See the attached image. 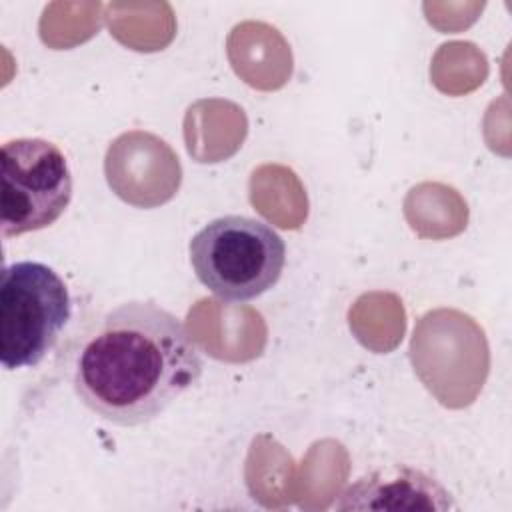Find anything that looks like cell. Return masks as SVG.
I'll return each mask as SVG.
<instances>
[{
  "label": "cell",
  "mask_w": 512,
  "mask_h": 512,
  "mask_svg": "<svg viewBox=\"0 0 512 512\" xmlns=\"http://www.w3.org/2000/svg\"><path fill=\"white\" fill-rule=\"evenodd\" d=\"M202 352L186 324L150 300L106 312L78 350L72 386L78 400L114 426L158 418L202 376Z\"/></svg>",
  "instance_id": "obj_1"
},
{
  "label": "cell",
  "mask_w": 512,
  "mask_h": 512,
  "mask_svg": "<svg viewBox=\"0 0 512 512\" xmlns=\"http://www.w3.org/2000/svg\"><path fill=\"white\" fill-rule=\"evenodd\" d=\"M188 254L202 286L226 302H246L280 280L286 244L270 224L228 214L202 226L192 236Z\"/></svg>",
  "instance_id": "obj_2"
},
{
  "label": "cell",
  "mask_w": 512,
  "mask_h": 512,
  "mask_svg": "<svg viewBox=\"0 0 512 512\" xmlns=\"http://www.w3.org/2000/svg\"><path fill=\"white\" fill-rule=\"evenodd\" d=\"M72 316L64 280L34 260L4 266L0 278V364L32 368L54 348Z\"/></svg>",
  "instance_id": "obj_3"
},
{
  "label": "cell",
  "mask_w": 512,
  "mask_h": 512,
  "mask_svg": "<svg viewBox=\"0 0 512 512\" xmlns=\"http://www.w3.org/2000/svg\"><path fill=\"white\" fill-rule=\"evenodd\" d=\"M0 232L22 236L52 226L72 200L62 150L44 138H14L0 152Z\"/></svg>",
  "instance_id": "obj_4"
},
{
  "label": "cell",
  "mask_w": 512,
  "mask_h": 512,
  "mask_svg": "<svg viewBox=\"0 0 512 512\" xmlns=\"http://www.w3.org/2000/svg\"><path fill=\"white\" fill-rule=\"evenodd\" d=\"M340 510H450L448 490L422 470L388 466L350 484L338 502Z\"/></svg>",
  "instance_id": "obj_5"
}]
</instances>
